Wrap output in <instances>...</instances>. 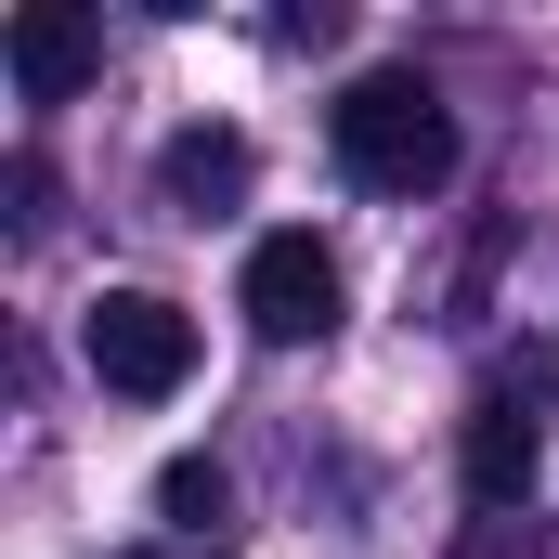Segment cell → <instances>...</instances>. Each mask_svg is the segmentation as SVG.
<instances>
[{"label": "cell", "instance_id": "1", "mask_svg": "<svg viewBox=\"0 0 559 559\" xmlns=\"http://www.w3.org/2000/svg\"><path fill=\"white\" fill-rule=\"evenodd\" d=\"M325 143L365 195H442L455 182V105L429 92L417 66H365L338 105H325Z\"/></svg>", "mask_w": 559, "mask_h": 559}, {"label": "cell", "instance_id": "2", "mask_svg": "<svg viewBox=\"0 0 559 559\" xmlns=\"http://www.w3.org/2000/svg\"><path fill=\"white\" fill-rule=\"evenodd\" d=\"M79 352H92V378H105V391L169 404V391L195 378V312H182V299H156V286H105V299H92V325H79Z\"/></svg>", "mask_w": 559, "mask_h": 559}, {"label": "cell", "instance_id": "3", "mask_svg": "<svg viewBox=\"0 0 559 559\" xmlns=\"http://www.w3.org/2000/svg\"><path fill=\"white\" fill-rule=\"evenodd\" d=\"M235 299H248V325H261V338L299 352V338H325V325H338V299H352V286H338V248H325V235H261Z\"/></svg>", "mask_w": 559, "mask_h": 559}, {"label": "cell", "instance_id": "4", "mask_svg": "<svg viewBox=\"0 0 559 559\" xmlns=\"http://www.w3.org/2000/svg\"><path fill=\"white\" fill-rule=\"evenodd\" d=\"M0 66H13V92H26V105H79V92L105 79V26H92V13H66V0H26V13L0 26Z\"/></svg>", "mask_w": 559, "mask_h": 559}, {"label": "cell", "instance_id": "5", "mask_svg": "<svg viewBox=\"0 0 559 559\" xmlns=\"http://www.w3.org/2000/svg\"><path fill=\"white\" fill-rule=\"evenodd\" d=\"M468 495L481 508H521L534 495V404L521 391H481L468 404Z\"/></svg>", "mask_w": 559, "mask_h": 559}, {"label": "cell", "instance_id": "6", "mask_svg": "<svg viewBox=\"0 0 559 559\" xmlns=\"http://www.w3.org/2000/svg\"><path fill=\"white\" fill-rule=\"evenodd\" d=\"M156 195H169L182 222L235 209V195H248V131H169V156H156Z\"/></svg>", "mask_w": 559, "mask_h": 559}, {"label": "cell", "instance_id": "7", "mask_svg": "<svg viewBox=\"0 0 559 559\" xmlns=\"http://www.w3.org/2000/svg\"><path fill=\"white\" fill-rule=\"evenodd\" d=\"M156 508H169L182 534H222V521H235V481H222L209 455H169V468H156Z\"/></svg>", "mask_w": 559, "mask_h": 559}, {"label": "cell", "instance_id": "8", "mask_svg": "<svg viewBox=\"0 0 559 559\" xmlns=\"http://www.w3.org/2000/svg\"><path fill=\"white\" fill-rule=\"evenodd\" d=\"M39 222H52V169H39V156H13V235H39Z\"/></svg>", "mask_w": 559, "mask_h": 559}]
</instances>
